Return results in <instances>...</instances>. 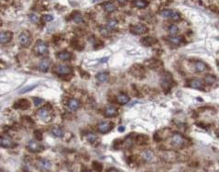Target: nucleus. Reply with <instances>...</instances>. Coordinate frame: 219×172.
Here are the masks:
<instances>
[{
    "label": "nucleus",
    "mask_w": 219,
    "mask_h": 172,
    "mask_svg": "<svg viewBox=\"0 0 219 172\" xmlns=\"http://www.w3.org/2000/svg\"><path fill=\"white\" fill-rule=\"evenodd\" d=\"M170 144L174 148L182 149L187 146L188 141L182 135H179V133H174L170 138Z\"/></svg>",
    "instance_id": "f257e3e1"
},
{
    "label": "nucleus",
    "mask_w": 219,
    "mask_h": 172,
    "mask_svg": "<svg viewBox=\"0 0 219 172\" xmlns=\"http://www.w3.org/2000/svg\"><path fill=\"white\" fill-rule=\"evenodd\" d=\"M174 85L172 75L168 72H164L161 75V88L165 92H168Z\"/></svg>",
    "instance_id": "f03ea898"
},
{
    "label": "nucleus",
    "mask_w": 219,
    "mask_h": 172,
    "mask_svg": "<svg viewBox=\"0 0 219 172\" xmlns=\"http://www.w3.org/2000/svg\"><path fill=\"white\" fill-rule=\"evenodd\" d=\"M37 116L40 120H42L43 121H50L53 118L51 106H49V104H47V106H44V107L41 108L40 110H38Z\"/></svg>",
    "instance_id": "7ed1b4c3"
},
{
    "label": "nucleus",
    "mask_w": 219,
    "mask_h": 172,
    "mask_svg": "<svg viewBox=\"0 0 219 172\" xmlns=\"http://www.w3.org/2000/svg\"><path fill=\"white\" fill-rule=\"evenodd\" d=\"M34 52L38 54V55H47L49 53V48L48 45H47L46 42H44L43 41H37L35 43V47H34Z\"/></svg>",
    "instance_id": "20e7f679"
},
{
    "label": "nucleus",
    "mask_w": 219,
    "mask_h": 172,
    "mask_svg": "<svg viewBox=\"0 0 219 172\" xmlns=\"http://www.w3.org/2000/svg\"><path fill=\"white\" fill-rule=\"evenodd\" d=\"M131 73L134 75L135 78H139V79L144 78L145 75H146V71H145L144 66H142L141 64L133 65L132 68H131Z\"/></svg>",
    "instance_id": "39448f33"
},
{
    "label": "nucleus",
    "mask_w": 219,
    "mask_h": 172,
    "mask_svg": "<svg viewBox=\"0 0 219 172\" xmlns=\"http://www.w3.org/2000/svg\"><path fill=\"white\" fill-rule=\"evenodd\" d=\"M18 42L22 47H28L31 43V36L28 31H23L18 36Z\"/></svg>",
    "instance_id": "423d86ee"
},
{
    "label": "nucleus",
    "mask_w": 219,
    "mask_h": 172,
    "mask_svg": "<svg viewBox=\"0 0 219 172\" xmlns=\"http://www.w3.org/2000/svg\"><path fill=\"white\" fill-rule=\"evenodd\" d=\"M160 14L162 15L163 18H170V20H175V21L180 20L179 13L178 11H175V10H171V9H165V10L161 11Z\"/></svg>",
    "instance_id": "0eeeda50"
},
{
    "label": "nucleus",
    "mask_w": 219,
    "mask_h": 172,
    "mask_svg": "<svg viewBox=\"0 0 219 172\" xmlns=\"http://www.w3.org/2000/svg\"><path fill=\"white\" fill-rule=\"evenodd\" d=\"M54 72L60 75H67L72 73V68L66 64H58L54 67Z\"/></svg>",
    "instance_id": "6e6552de"
},
{
    "label": "nucleus",
    "mask_w": 219,
    "mask_h": 172,
    "mask_svg": "<svg viewBox=\"0 0 219 172\" xmlns=\"http://www.w3.org/2000/svg\"><path fill=\"white\" fill-rule=\"evenodd\" d=\"M147 31H148V28L144 24H136V25L130 26V31L136 35L144 34L147 32Z\"/></svg>",
    "instance_id": "1a4fd4ad"
},
{
    "label": "nucleus",
    "mask_w": 219,
    "mask_h": 172,
    "mask_svg": "<svg viewBox=\"0 0 219 172\" xmlns=\"http://www.w3.org/2000/svg\"><path fill=\"white\" fill-rule=\"evenodd\" d=\"M27 148L28 150L31 153H38L43 150V147L37 142V140H30L27 144Z\"/></svg>",
    "instance_id": "9d476101"
},
{
    "label": "nucleus",
    "mask_w": 219,
    "mask_h": 172,
    "mask_svg": "<svg viewBox=\"0 0 219 172\" xmlns=\"http://www.w3.org/2000/svg\"><path fill=\"white\" fill-rule=\"evenodd\" d=\"M36 166L40 170H49L52 168V163H51V161L48 159L41 158L37 161Z\"/></svg>",
    "instance_id": "9b49d317"
},
{
    "label": "nucleus",
    "mask_w": 219,
    "mask_h": 172,
    "mask_svg": "<svg viewBox=\"0 0 219 172\" xmlns=\"http://www.w3.org/2000/svg\"><path fill=\"white\" fill-rule=\"evenodd\" d=\"M112 127H113V123L111 122V121H109V122L108 121L101 122L97 126L98 131L100 133H107V132H109L112 129Z\"/></svg>",
    "instance_id": "f8f14e48"
},
{
    "label": "nucleus",
    "mask_w": 219,
    "mask_h": 172,
    "mask_svg": "<svg viewBox=\"0 0 219 172\" xmlns=\"http://www.w3.org/2000/svg\"><path fill=\"white\" fill-rule=\"evenodd\" d=\"M0 146L3 148H13L16 145L8 136H1L0 139Z\"/></svg>",
    "instance_id": "ddd939ff"
},
{
    "label": "nucleus",
    "mask_w": 219,
    "mask_h": 172,
    "mask_svg": "<svg viewBox=\"0 0 219 172\" xmlns=\"http://www.w3.org/2000/svg\"><path fill=\"white\" fill-rule=\"evenodd\" d=\"M189 86H190V88L194 89H199V90H202V91L204 90V82L200 79H195V78L191 79L189 81Z\"/></svg>",
    "instance_id": "4468645a"
},
{
    "label": "nucleus",
    "mask_w": 219,
    "mask_h": 172,
    "mask_svg": "<svg viewBox=\"0 0 219 172\" xmlns=\"http://www.w3.org/2000/svg\"><path fill=\"white\" fill-rule=\"evenodd\" d=\"M52 64V61L50 58H43L42 60H41L39 65H38V68L41 72H47L50 68V65Z\"/></svg>",
    "instance_id": "2eb2a0df"
},
{
    "label": "nucleus",
    "mask_w": 219,
    "mask_h": 172,
    "mask_svg": "<svg viewBox=\"0 0 219 172\" xmlns=\"http://www.w3.org/2000/svg\"><path fill=\"white\" fill-rule=\"evenodd\" d=\"M13 38V33L11 31H1L0 33V42L2 44H6L9 42Z\"/></svg>",
    "instance_id": "dca6fc26"
},
{
    "label": "nucleus",
    "mask_w": 219,
    "mask_h": 172,
    "mask_svg": "<svg viewBox=\"0 0 219 172\" xmlns=\"http://www.w3.org/2000/svg\"><path fill=\"white\" fill-rule=\"evenodd\" d=\"M145 65L150 69H157L160 67V66H162V63L158 60H156V59H150V60L146 61Z\"/></svg>",
    "instance_id": "f3484780"
},
{
    "label": "nucleus",
    "mask_w": 219,
    "mask_h": 172,
    "mask_svg": "<svg viewBox=\"0 0 219 172\" xmlns=\"http://www.w3.org/2000/svg\"><path fill=\"white\" fill-rule=\"evenodd\" d=\"M14 108L21 109V110H27L30 108V101L28 100H20L14 104Z\"/></svg>",
    "instance_id": "a211bd4d"
},
{
    "label": "nucleus",
    "mask_w": 219,
    "mask_h": 172,
    "mask_svg": "<svg viewBox=\"0 0 219 172\" xmlns=\"http://www.w3.org/2000/svg\"><path fill=\"white\" fill-rule=\"evenodd\" d=\"M67 108L69 111H77L79 107H80V102L79 100H75V99H70L68 101H67Z\"/></svg>",
    "instance_id": "6ab92c4d"
},
{
    "label": "nucleus",
    "mask_w": 219,
    "mask_h": 172,
    "mask_svg": "<svg viewBox=\"0 0 219 172\" xmlns=\"http://www.w3.org/2000/svg\"><path fill=\"white\" fill-rule=\"evenodd\" d=\"M118 114V111L115 107L113 106H110V107H107L106 110L104 111V115H105L107 118H112V117H115Z\"/></svg>",
    "instance_id": "aec40b11"
},
{
    "label": "nucleus",
    "mask_w": 219,
    "mask_h": 172,
    "mask_svg": "<svg viewBox=\"0 0 219 172\" xmlns=\"http://www.w3.org/2000/svg\"><path fill=\"white\" fill-rule=\"evenodd\" d=\"M156 42H157V40L155 38L150 37V36L144 37V38H142V40H141V43L146 47H150L152 45H154Z\"/></svg>",
    "instance_id": "412c9836"
},
{
    "label": "nucleus",
    "mask_w": 219,
    "mask_h": 172,
    "mask_svg": "<svg viewBox=\"0 0 219 172\" xmlns=\"http://www.w3.org/2000/svg\"><path fill=\"white\" fill-rule=\"evenodd\" d=\"M193 68H194L195 72L202 73L207 69V65H206V64H204L202 61H197L193 64Z\"/></svg>",
    "instance_id": "4be33fe9"
},
{
    "label": "nucleus",
    "mask_w": 219,
    "mask_h": 172,
    "mask_svg": "<svg viewBox=\"0 0 219 172\" xmlns=\"http://www.w3.org/2000/svg\"><path fill=\"white\" fill-rule=\"evenodd\" d=\"M183 38L182 36H177V35H170L168 38V41L172 44V45H179L182 42Z\"/></svg>",
    "instance_id": "5701e85b"
},
{
    "label": "nucleus",
    "mask_w": 219,
    "mask_h": 172,
    "mask_svg": "<svg viewBox=\"0 0 219 172\" xmlns=\"http://www.w3.org/2000/svg\"><path fill=\"white\" fill-rule=\"evenodd\" d=\"M116 100H117V102L119 104L125 105V104H126V103H128L130 101V98H129L128 95H126L125 93H121L116 97Z\"/></svg>",
    "instance_id": "b1692460"
},
{
    "label": "nucleus",
    "mask_w": 219,
    "mask_h": 172,
    "mask_svg": "<svg viewBox=\"0 0 219 172\" xmlns=\"http://www.w3.org/2000/svg\"><path fill=\"white\" fill-rule=\"evenodd\" d=\"M102 7L104 8V10H105L106 12H108V13H111V12L116 10V6L114 5L112 2H111V1H106L105 3H103Z\"/></svg>",
    "instance_id": "393cba45"
},
{
    "label": "nucleus",
    "mask_w": 219,
    "mask_h": 172,
    "mask_svg": "<svg viewBox=\"0 0 219 172\" xmlns=\"http://www.w3.org/2000/svg\"><path fill=\"white\" fill-rule=\"evenodd\" d=\"M52 133L55 136V137H58V138H61L64 135V129H62L61 127L59 126H53L51 130Z\"/></svg>",
    "instance_id": "a878e982"
},
{
    "label": "nucleus",
    "mask_w": 219,
    "mask_h": 172,
    "mask_svg": "<svg viewBox=\"0 0 219 172\" xmlns=\"http://www.w3.org/2000/svg\"><path fill=\"white\" fill-rule=\"evenodd\" d=\"M57 58L61 61H69L71 59V53L67 51H63L58 53V54H56Z\"/></svg>",
    "instance_id": "bb28decb"
},
{
    "label": "nucleus",
    "mask_w": 219,
    "mask_h": 172,
    "mask_svg": "<svg viewBox=\"0 0 219 172\" xmlns=\"http://www.w3.org/2000/svg\"><path fill=\"white\" fill-rule=\"evenodd\" d=\"M142 157H143V159H144L145 161H146V162H151V161H153V160H154L155 155H154V153L152 152V151L146 150V151H145V152H143Z\"/></svg>",
    "instance_id": "cd10ccee"
},
{
    "label": "nucleus",
    "mask_w": 219,
    "mask_h": 172,
    "mask_svg": "<svg viewBox=\"0 0 219 172\" xmlns=\"http://www.w3.org/2000/svg\"><path fill=\"white\" fill-rule=\"evenodd\" d=\"M96 78L100 83H105L109 80V73L108 72H100L96 75Z\"/></svg>",
    "instance_id": "c85d7f7f"
},
{
    "label": "nucleus",
    "mask_w": 219,
    "mask_h": 172,
    "mask_svg": "<svg viewBox=\"0 0 219 172\" xmlns=\"http://www.w3.org/2000/svg\"><path fill=\"white\" fill-rule=\"evenodd\" d=\"M86 140L89 143H90V144H93V143H95L98 140V135L95 132H88L87 135H86Z\"/></svg>",
    "instance_id": "c756f323"
},
{
    "label": "nucleus",
    "mask_w": 219,
    "mask_h": 172,
    "mask_svg": "<svg viewBox=\"0 0 219 172\" xmlns=\"http://www.w3.org/2000/svg\"><path fill=\"white\" fill-rule=\"evenodd\" d=\"M22 121H23V124L25 126H27V127H29V128H31L33 125H34V121H33V120L31 118V117H29V116H24L23 118H22Z\"/></svg>",
    "instance_id": "7c9ffc66"
},
{
    "label": "nucleus",
    "mask_w": 219,
    "mask_h": 172,
    "mask_svg": "<svg viewBox=\"0 0 219 172\" xmlns=\"http://www.w3.org/2000/svg\"><path fill=\"white\" fill-rule=\"evenodd\" d=\"M134 4L138 8H146L148 6V2L146 0H136L134 1Z\"/></svg>",
    "instance_id": "2f4dec72"
},
{
    "label": "nucleus",
    "mask_w": 219,
    "mask_h": 172,
    "mask_svg": "<svg viewBox=\"0 0 219 172\" xmlns=\"http://www.w3.org/2000/svg\"><path fill=\"white\" fill-rule=\"evenodd\" d=\"M148 141V137L145 135H139L136 137V143L138 145H145Z\"/></svg>",
    "instance_id": "473e14b6"
},
{
    "label": "nucleus",
    "mask_w": 219,
    "mask_h": 172,
    "mask_svg": "<svg viewBox=\"0 0 219 172\" xmlns=\"http://www.w3.org/2000/svg\"><path fill=\"white\" fill-rule=\"evenodd\" d=\"M215 81H216V78L214 75H206L204 76V82L207 83L208 85H212L215 83Z\"/></svg>",
    "instance_id": "72a5a7b5"
},
{
    "label": "nucleus",
    "mask_w": 219,
    "mask_h": 172,
    "mask_svg": "<svg viewBox=\"0 0 219 172\" xmlns=\"http://www.w3.org/2000/svg\"><path fill=\"white\" fill-rule=\"evenodd\" d=\"M71 45L74 47L75 49H77V50H82L81 47H83V43H81L79 42V40H78V39H74L71 42Z\"/></svg>",
    "instance_id": "f704fd0d"
},
{
    "label": "nucleus",
    "mask_w": 219,
    "mask_h": 172,
    "mask_svg": "<svg viewBox=\"0 0 219 172\" xmlns=\"http://www.w3.org/2000/svg\"><path fill=\"white\" fill-rule=\"evenodd\" d=\"M178 31H179V28H178L177 25L172 24V25H170L168 27V33L170 35H176L178 33Z\"/></svg>",
    "instance_id": "c9c22d12"
},
{
    "label": "nucleus",
    "mask_w": 219,
    "mask_h": 172,
    "mask_svg": "<svg viewBox=\"0 0 219 172\" xmlns=\"http://www.w3.org/2000/svg\"><path fill=\"white\" fill-rule=\"evenodd\" d=\"M117 24H118V22L116 21V20H110L108 23H107V29L109 31H111V30H114V29H115L116 27H117Z\"/></svg>",
    "instance_id": "e433bc0d"
},
{
    "label": "nucleus",
    "mask_w": 219,
    "mask_h": 172,
    "mask_svg": "<svg viewBox=\"0 0 219 172\" xmlns=\"http://www.w3.org/2000/svg\"><path fill=\"white\" fill-rule=\"evenodd\" d=\"M73 20L75 22V23H83L84 22V20H83V17L80 15V14H75L73 16Z\"/></svg>",
    "instance_id": "4c0bfd02"
},
{
    "label": "nucleus",
    "mask_w": 219,
    "mask_h": 172,
    "mask_svg": "<svg viewBox=\"0 0 219 172\" xmlns=\"http://www.w3.org/2000/svg\"><path fill=\"white\" fill-rule=\"evenodd\" d=\"M92 168L95 171H101L102 170V165L97 161H94L92 163Z\"/></svg>",
    "instance_id": "58836bf2"
},
{
    "label": "nucleus",
    "mask_w": 219,
    "mask_h": 172,
    "mask_svg": "<svg viewBox=\"0 0 219 172\" xmlns=\"http://www.w3.org/2000/svg\"><path fill=\"white\" fill-rule=\"evenodd\" d=\"M34 136L37 141H42V132L40 130H35L34 131Z\"/></svg>",
    "instance_id": "ea45409f"
},
{
    "label": "nucleus",
    "mask_w": 219,
    "mask_h": 172,
    "mask_svg": "<svg viewBox=\"0 0 219 172\" xmlns=\"http://www.w3.org/2000/svg\"><path fill=\"white\" fill-rule=\"evenodd\" d=\"M29 18H30V20L32 22V23H37L39 21V17H38L36 14H30L29 15Z\"/></svg>",
    "instance_id": "a19ab883"
},
{
    "label": "nucleus",
    "mask_w": 219,
    "mask_h": 172,
    "mask_svg": "<svg viewBox=\"0 0 219 172\" xmlns=\"http://www.w3.org/2000/svg\"><path fill=\"white\" fill-rule=\"evenodd\" d=\"M42 20H43L45 22H50V21H53V17L52 15H50V14H48V15H43V16H42Z\"/></svg>",
    "instance_id": "79ce46f5"
},
{
    "label": "nucleus",
    "mask_w": 219,
    "mask_h": 172,
    "mask_svg": "<svg viewBox=\"0 0 219 172\" xmlns=\"http://www.w3.org/2000/svg\"><path fill=\"white\" fill-rule=\"evenodd\" d=\"M42 102H43V100L41 99V98H34L33 99V103H34V105L36 107L40 106L41 104H42Z\"/></svg>",
    "instance_id": "37998d69"
},
{
    "label": "nucleus",
    "mask_w": 219,
    "mask_h": 172,
    "mask_svg": "<svg viewBox=\"0 0 219 172\" xmlns=\"http://www.w3.org/2000/svg\"><path fill=\"white\" fill-rule=\"evenodd\" d=\"M37 87V85H33V86H31V87H28V88H25L22 91H21V93H26L27 91H31V89H35Z\"/></svg>",
    "instance_id": "c03bdc74"
},
{
    "label": "nucleus",
    "mask_w": 219,
    "mask_h": 172,
    "mask_svg": "<svg viewBox=\"0 0 219 172\" xmlns=\"http://www.w3.org/2000/svg\"><path fill=\"white\" fill-rule=\"evenodd\" d=\"M109 31H110L108 30L107 28H104V29H101V30H100L101 34L104 35V36H108V35H109Z\"/></svg>",
    "instance_id": "a18cd8bd"
},
{
    "label": "nucleus",
    "mask_w": 219,
    "mask_h": 172,
    "mask_svg": "<svg viewBox=\"0 0 219 172\" xmlns=\"http://www.w3.org/2000/svg\"><path fill=\"white\" fill-rule=\"evenodd\" d=\"M118 130H119V132H125V126H120V127L118 128Z\"/></svg>",
    "instance_id": "49530a36"
},
{
    "label": "nucleus",
    "mask_w": 219,
    "mask_h": 172,
    "mask_svg": "<svg viewBox=\"0 0 219 172\" xmlns=\"http://www.w3.org/2000/svg\"><path fill=\"white\" fill-rule=\"evenodd\" d=\"M117 1L121 4H125L127 2V0H117Z\"/></svg>",
    "instance_id": "de8ad7c7"
},
{
    "label": "nucleus",
    "mask_w": 219,
    "mask_h": 172,
    "mask_svg": "<svg viewBox=\"0 0 219 172\" xmlns=\"http://www.w3.org/2000/svg\"><path fill=\"white\" fill-rule=\"evenodd\" d=\"M109 58H108V57H106V58H103V59H100V62L101 63H105L106 62V60H108Z\"/></svg>",
    "instance_id": "09e8293b"
},
{
    "label": "nucleus",
    "mask_w": 219,
    "mask_h": 172,
    "mask_svg": "<svg viewBox=\"0 0 219 172\" xmlns=\"http://www.w3.org/2000/svg\"><path fill=\"white\" fill-rule=\"evenodd\" d=\"M111 170H112V171H119L118 169H116V168H109V169H108V171H111Z\"/></svg>",
    "instance_id": "8fccbe9b"
},
{
    "label": "nucleus",
    "mask_w": 219,
    "mask_h": 172,
    "mask_svg": "<svg viewBox=\"0 0 219 172\" xmlns=\"http://www.w3.org/2000/svg\"><path fill=\"white\" fill-rule=\"evenodd\" d=\"M132 1H136V0H132Z\"/></svg>",
    "instance_id": "3c124183"
}]
</instances>
